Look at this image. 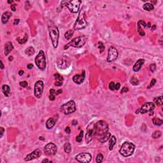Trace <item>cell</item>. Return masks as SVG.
Masks as SVG:
<instances>
[{
  "instance_id": "6da1fadb",
  "label": "cell",
  "mask_w": 163,
  "mask_h": 163,
  "mask_svg": "<svg viewBox=\"0 0 163 163\" xmlns=\"http://www.w3.org/2000/svg\"><path fill=\"white\" fill-rule=\"evenodd\" d=\"M48 29L50 39L52 41V45L54 46V48H56L58 46L59 38V31L58 29V26L52 20H48Z\"/></svg>"
},
{
  "instance_id": "7a4b0ae2",
  "label": "cell",
  "mask_w": 163,
  "mask_h": 163,
  "mask_svg": "<svg viewBox=\"0 0 163 163\" xmlns=\"http://www.w3.org/2000/svg\"><path fill=\"white\" fill-rule=\"evenodd\" d=\"M87 25V21L86 20V14L84 8L80 10L79 14L78 15L75 23L73 26V29L75 30H80L86 28Z\"/></svg>"
},
{
  "instance_id": "3957f363",
  "label": "cell",
  "mask_w": 163,
  "mask_h": 163,
  "mask_svg": "<svg viewBox=\"0 0 163 163\" xmlns=\"http://www.w3.org/2000/svg\"><path fill=\"white\" fill-rule=\"evenodd\" d=\"M87 40V38L86 36H84V35L77 37V38L73 39L68 43L66 44V45L64 46V48L65 50H66V49H68V48L70 47H73L75 48L82 47H83L86 44Z\"/></svg>"
},
{
  "instance_id": "277c9868",
  "label": "cell",
  "mask_w": 163,
  "mask_h": 163,
  "mask_svg": "<svg viewBox=\"0 0 163 163\" xmlns=\"http://www.w3.org/2000/svg\"><path fill=\"white\" fill-rule=\"evenodd\" d=\"M134 150H135V145L133 143L129 141H125L122 145L119 152L120 154L124 157H129L133 155Z\"/></svg>"
},
{
  "instance_id": "5b68a950",
  "label": "cell",
  "mask_w": 163,
  "mask_h": 163,
  "mask_svg": "<svg viewBox=\"0 0 163 163\" xmlns=\"http://www.w3.org/2000/svg\"><path fill=\"white\" fill-rule=\"evenodd\" d=\"M81 3L82 1L80 0L63 1L61 2V5L66 6L72 13H77L79 11Z\"/></svg>"
},
{
  "instance_id": "8992f818",
  "label": "cell",
  "mask_w": 163,
  "mask_h": 163,
  "mask_svg": "<svg viewBox=\"0 0 163 163\" xmlns=\"http://www.w3.org/2000/svg\"><path fill=\"white\" fill-rule=\"evenodd\" d=\"M95 136H100L103 134L108 131V124L104 120H100L94 124Z\"/></svg>"
},
{
  "instance_id": "52a82bcc",
  "label": "cell",
  "mask_w": 163,
  "mask_h": 163,
  "mask_svg": "<svg viewBox=\"0 0 163 163\" xmlns=\"http://www.w3.org/2000/svg\"><path fill=\"white\" fill-rule=\"evenodd\" d=\"M35 63L36 66L38 67L40 70L43 71L46 68V58L45 53L43 50H40L38 55L36 56L35 58Z\"/></svg>"
},
{
  "instance_id": "ba28073f",
  "label": "cell",
  "mask_w": 163,
  "mask_h": 163,
  "mask_svg": "<svg viewBox=\"0 0 163 163\" xmlns=\"http://www.w3.org/2000/svg\"><path fill=\"white\" fill-rule=\"evenodd\" d=\"M61 110L64 114L69 115L76 111V104L73 100H71L68 103L64 104L61 106Z\"/></svg>"
},
{
  "instance_id": "9c48e42d",
  "label": "cell",
  "mask_w": 163,
  "mask_h": 163,
  "mask_svg": "<svg viewBox=\"0 0 163 163\" xmlns=\"http://www.w3.org/2000/svg\"><path fill=\"white\" fill-rule=\"evenodd\" d=\"M71 61L68 57L65 56H61L59 59H58L57 61V64H58V68L61 70H64L66 69L70 66Z\"/></svg>"
},
{
  "instance_id": "30bf717a",
  "label": "cell",
  "mask_w": 163,
  "mask_h": 163,
  "mask_svg": "<svg viewBox=\"0 0 163 163\" xmlns=\"http://www.w3.org/2000/svg\"><path fill=\"white\" fill-rule=\"evenodd\" d=\"M94 123H91L87 127V133L86 135V143H89L95 137V127Z\"/></svg>"
},
{
  "instance_id": "8fae6325",
  "label": "cell",
  "mask_w": 163,
  "mask_h": 163,
  "mask_svg": "<svg viewBox=\"0 0 163 163\" xmlns=\"http://www.w3.org/2000/svg\"><path fill=\"white\" fill-rule=\"evenodd\" d=\"M43 82L42 80H38L34 84V94L36 98H40L42 97L43 91Z\"/></svg>"
},
{
  "instance_id": "7c38bea8",
  "label": "cell",
  "mask_w": 163,
  "mask_h": 163,
  "mask_svg": "<svg viewBox=\"0 0 163 163\" xmlns=\"http://www.w3.org/2000/svg\"><path fill=\"white\" fill-rule=\"evenodd\" d=\"M57 150H58L57 146L53 143H48L44 147L45 153L47 155H49V156L55 155L56 152H57Z\"/></svg>"
},
{
  "instance_id": "4fadbf2b",
  "label": "cell",
  "mask_w": 163,
  "mask_h": 163,
  "mask_svg": "<svg viewBox=\"0 0 163 163\" xmlns=\"http://www.w3.org/2000/svg\"><path fill=\"white\" fill-rule=\"evenodd\" d=\"M76 160L82 163H88L91 161L92 155L87 152H83L78 154L75 157Z\"/></svg>"
},
{
  "instance_id": "5bb4252c",
  "label": "cell",
  "mask_w": 163,
  "mask_h": 163,
  "mask_svg": "<svg viewBox=\"0 0 163 163\" xmlns=\"http://www.w3.org/2000/svg\"><path fill=\"white\" fill-rule=\"evenodd\" d=\"M119 56V52L115 48L113 47H110L108 50V54L107 61L108 62H111L114 61H115L117 59Z\"/></svg>"
},
{
  "instance_id": "9a60e30c",
  "label": "cell",
  "mask_w": 163,
  "mask_h": 163,
  "mask_svg": "<svg viewBox=\"0 0 163 163\" xmlns=\"http://www.w3.org/2000/svg\"><path fill=\"white\" fill-rule=\"evenodd\" d=\"M154 108H155V105L152 102H148L144 104L141 106V108H139V111L141 113H146L149 111H153Z\"/></svg>"
},
{
  "instance_id": "2e32d148",
  "label": "cell",
  "mask_w": 163,
  "mask_h": 163,
  "mask_svg": "<svg viewBox=\"0 0 163 163\" xmlns=\"http://www.w3.org/2000/svg\"><path fill=\"white\" fill-rule=\"evenodd\" d=\"M42 155V152L40 149H36L32 153L28 154L24 160L26 161H31V160H33V159H37L38 157H40Z\"/></svg>"
},
{
  "instance_id": "e0dca14e",
  "label": "cell",
  "mask_w": 163,
  "mask_h": 163,
  "mask_svg": "<svg viewBox=\"0 0 163 163\" xmlns=\"http://www.w3.org/2000/svg\"><path fill=\"white\" fill-rule=\"evenodd\" d=\"M137 29H138V32L139 34V35L141 36H144L145 35V31H143V28H146L147 27V24L145 23V22L144 20H140L139 22H138L137 24Z\"/></svg>"
},
{
  "instance_id": "ac0fdd59",
  "label": "cell",
  "mask_w": 163,
  "mask_h": 163,
  "mask_svg": "<svg viewBox=\"0 0 163 163\" xmlns=\"http://www.w3.org/2000/svg\"><path fill=\"white\" fill-rule=\"evenodd\" d=\"M85 77H86V73H85V72L83 71L81 75H75L73 77V80L76 84H80L84 82Z\"/></svg>"
},
{
  "instance_id": "d6986e66",
  "label": "cell",
  "mask_w": 163,
  "mask_h": 163,
  "mask_svg": "<svg viewBox=\"0 0 163 163\" xmlns=\"http://www.w3.org/2000/svg\"><path fill=\"white\" fill-rule=\"evenodd\" d=\"M144 61H144V59H139V60H138L137 61H136V62L134 64V65L133 66V70L134 72H138V71L141 68V66H143V64H144Z\"/></svg>"
},
{
  "instance_id": "ffe728a7",
  "label": "cell",
  "mask_w": 163,
  "mask_h": 163,
  "mask_svg": "<svg viewBox=\"0 0 163 163\" xmlns=\"http://www.w3.org/2000/svg\"><path fill=\"white\" fill-rule=\"evenodd\" d=\"M14 49V46L11 42H8L5 45V56H8L9 53L12 52Z\"/></svg>"
},
{
  "instance_id": "44dd1931",
  "label": "cell",
  "mask_w": 163,
  "mask_h": 163,
  "mask_svg": "<svg viewBox=\"0 0 163 163\" xmlns=\"http://www.w3.org/2000/svg\"><path fill=\"white\" fill-rule=\"evenodd\" d=\"M54 78L56 79V82L54 83V85L56 86H61L63 83V78L61 75L56 73L54 75Z\"/></svg>"
},
{
  "instance_id": "7402d4cb",
  "label": "cell",
  "mask_w": 163,
  "mask_h": 163,
  "mask_svg": "<svg viewBox=\"0 0 163 163\" xmlns=\"http://www.w3.org/2000/svg\"><path fill=\"white\" fill-rule=\"evenodd\" d=\"M11 16H12V13H10V12H6L3 13L1 16V22L3 24H6L9 19L11 17Z\"/></svg>"
},
{
  "instance_id": "603a6c76",
  "label": "cell",
  "mask_w": 163,
  "mask_h": 163,
  "mask_svg": "<svg viewBox=\"0 0 163 163\" xmlns=\"http://www.w3.org/2000/svg\"><path fill=\"white\" fill-rule=\"evenodd\" d=\"M110 136H111V133L110 132L107 131L105 133L103 134L101 136H100V138H99V141L101 143H105L110 139Z\"/></svg>"
},
{
  "instance_id": "cb8c5ba5",
  "label": "cell",
  "mask_w": 163,
  "mask_h": 163,
  "mask_svg": "<svg viewBox=\"0 0 163 163\" xmlns=\"http://www.w3.org/2000/svg\"><path fill=\"white\" fill-rule=\"evenodd\" d=\"M55 124H56L55 120H54L52 118H49V119L47 120V122H46V127H47L48 129H52V127L54 126V125H55Z\"/></svg>"
},
{
  "instance_id": "d4e9b609",
  "label": "cell",
  "mask_w": 163,
  "mask_h": 163,
  "mask_svg": "<svg viewBox=\"0 0 163 163\" xmlns=\"http://www.w3.org/2000/svg\"><path fill=\"white\" fill-rule=\"evenodd\" d=\"M110 139L109 141V150H111L113 149L114 145H115L117 139H116V138L115 136H110Z\"/></svg>"
},
{
  "instance_id": "484cf974",
  "label": "cell",
  "mask_w": 163,
  "mask_h": 163,
  "mask_svg": "<svg viewBox=\"0 0 163 163\" xmlns=\"http://www.w3.org/2000/svg\"><path fill=\"white\" fill-rule=\"evenodd\" d=\"M2 89H3V92L4 93L5 96L6 97H8L10 96V88L9 87V86L8 85H3L2 87Z\"/></svg>"
},
{
  "instance_id": "4316f807",
  "label": "cell",
  "mask_w": 163,
  "mask_h": 163,
  "mask_svg": "<svg viewBox=\"0 0 163 163\" xmlns=\"http://www.w3.org/2000/svg\"><path fill=\"white\" fill-rule=\"evenodd\" d=\"M73 33L74 31L73 29L68 30V31H67L65 33V34H64V38H66V40H70L72 38V36H73Z\"/></svg>"
},
{
  "instance_id": "83f0119b",
  "label": "cell",
  "mask_w": 163,
  "mask_h": 163,
  "mask_svg": "<svg viewBox=\"0 0 163 163\" xmlns=\"http://www.w3.org/2000/svg\"><path fill=\"white\" fill-rule=\"evenodd\" d=\"M143 8L146 11H151V10H153L154 6L152 3H145L143 6Z\"/></svg>"
},
{
  "instance_id": "f1b7e54d",
  "label": "cell",
  "mask_w": 163,
  "mask_h": 163,
  "mask_svg": "<svg viewBox=\"0 0 163 163\" xmlns=\"http://www.w3.org/2000/svg\"><path fill=\"white\" fill-rule=\"evenodd\" d=\"M153 101L156 104V105L157 106H161L163 103V96H159V97H156L153 99Z\"/></svg>"
},
{
  "instance_id": "f546056e",
  "label": "cell",
  "mask_w": 163,
  "mask_h": 163,
  "mask_svg": "<svg viewBox=\"0 0 163 163\" xmlns=\"http://www.w3.org/2000/svg\"><path fill=\"white\" fill-rule=\"evenodd\" d=\"M25 53L27 54L28 56H31L34 54V49L33 47H29L27 48L25 50Z\"/></svg>"
},
{
  "instance_id": "4dcf8cb0",
  "label": "cell",
  "mask_w": 163,
  "mask_h": 163,
  "mask_svg": "<svg viewBox=\"0 0 163 163\" xmlns=\"http://www.w3.org/2000/svg\"><path fill=\"white\" fill-rule=\"evenodd\" d=\"M152 122L154 125H157V126H160L163 124V120L160 119L159 118L157 117H154L153 119H152Z\"/></svg>"
},
{
  "instance_id": "1f68e13d",
  "label": "cell",
  "mask_w": 163,
  "mask_h": 163,
  "mask_svg": "<svg viewBox=\"0 0 163 163\" xmlns=\"http://www.w3.org/2000/svg\"><path fill=\"white\" fill-rule=\"evenodd\" d=\"M64 152L67 153H70L72 151V146L70 143H66L64 145Z\"/></svg>"
},
{
  "instance_id": "d6a6232c",
  "label": "cell",
  "mask_w": 163,
  "mask_h": 163,
  "mask_svg": "<svg viewBox=\"0 0 163 163\" xmlns=\"http://www.w3.org/2000/svg\"><path fill=\"white\" fill-rule=\"evenodd\" d=\"M129 82H130L131 84V85H133V86H138V84H139V80H138L136 78L134 77H133L131 78H130V80H129Z\"/></svg>"
},
{
  "instance_id": "836d02e7",
  "label": "cell",
  "mask_w": 163,
  "mask_h": 163,
  "mask_svg": "<svg viewBox=\"0 0 163 163\" xmlns=\"http://www.w3.org/2000/svg\"><path fill=\"white\" fill-rule=\"evenodd\" d=\"M28 34H26V35L24 36V38H17V42H18L19 43L24 44V43H25L27 41H28Z\"/></svg>"
},
{
  "instance_id": "e575fe53",
  "label": "cell",
  "mask_w": 163,
  "mask_h": 163,
  "mask_svg": "<svg viewBox=\"0 0 163 163\" xmlns=\"http://www.w3.org/2000/svg\"><path fill=\"white\" fill-rule=\"evenodd\" d=\"M56 91L53 89L50 90V96H49V99L51 101H54L56 98Z\"/></svg>"
},
{
  "instance_id": "d590c367",
  "label": "cell",
  "mask_w": 163,
  "mask_h": 163,
  "mask_svg": "<svg viewBox=\"0 0 163 163\" xmlns=\"http://www.w3.org/2000/svg\"><path fill=\"white\" fill-rule=\"evenodd\" d=\"M162 135V133H161V131H159V130H157L155 131L153 134H152V138H158L161 137V136Z\"/></svg>"
},
{
  "instance_id": "8d00e7d4",
  "label": "cell",
  "mask_w": 163,
  "mask_h": 163,
  "mask_svg": "<svg viewBox=\"0 0 163 163\" xmlns=\"http://www.w3.org/2000/svg\"><path fill=\"white\" fill-rule=\"evenodd\" d=\"M103 160V155L101 153H99L96 156V161L97 163H101Z\"/></svg>"
},
{
  "instance_id": "74e56055",
  "label": "cell",
  "mask_w": 163,
  "mask_h": 163,
  "mask_svg": "<svg viewBox=\"0 0 163 163\" xmlns=\"http://www.w3.org/2000/svg\"><path fill=\"white\" fill-rule=\"evenodd\" d=\"M83 135H84V131H81L80 134L77 136L76 138V141L77 142H81L82 141V138H83Z\"/></svg>"
},
{
  "instance_id": "f35d334b",
  "label": "cell",
  "mask_w": 163,
  "mask_h": 163,
  "mask_svg": "<svg viewBox=\"0 0 163 163\" xmlns=\"http://www.w3.org/2000/svg\"><path fill=\"white\" fill-rule=\"evenodd\" d=\"M97 45H98L97 47H98L100 50V52L101 53V52H103L104 50H105V46H104L103 43H102L101 42H99L98 43H97Z\"/></svg>"
},
{
  "instance_id": "ab89813d",
  "label": "cell",
  "mask_w": 163,
  "mask_h": 163,
  "mask_svg": "<svg viewBox=\"0 0 163 163\" xmlns=\"http://www.w3.org/2000/svg\"><path fill=\"white\" fill-rule=\"evenodd\" d=\"M115 83L113 82H111L109 84V86H108V87H109V89L111 91H114L115 90Z\"/></svg>"
},
{
  "instance_id": "60d3db41",
  "label": "cell",
  "mask_w": 163,
  "mask_h": 163,
  "mask_svg": "<svg viewBox=\"0 0 163 163\" xmlns=\"http://www.w3.org/2000/svg\"><path fill=\"white\" fill-rule=\"evenodd\" d=\"M150 70L152 72H154L156 70V65L155 64H151L150 65Z\"/></svg>"
},
{
  "instance_id": "b9f144b4",
  "label": "cell",
  "mask_w": 163,
  "mask_h": 163,
  "mask_svg": "<svg viewBox=\"0 0 163 163\" xmlns=\"http://www.w3.org/2000/svg\"><path fill=\"white\" fill-rule=\"evenodd\" d=\"M155 82H156V80H155V78H153V79L151 80V82H150V84L149 86V87H147L148 89H150L152 87H153V86L155 85Z\"/></svg>"
},
{
  "instance_id": "7bdbcfd3",
  "label": "cell",
  "mask_w": 163,
  "mask_h": 163,
  "mask_svg": "<svg viewBox=\"0 0 163 163\" xmlns=\"http://www.w3.org/2000/svg\"><path fill=\"white\" fill-rule=\"evenodd\" d=\"M20 85L22 86V87L26 88V87H28V82H27L22 81V82H20Z\"/></svg>"
},
{
  "instance_id": "ee69618b",
  "label": "cell",
  "mask_w": 163,
  "mask_h": 163,
  "mask_svg": "<svg viewBox=\"0 0 163 163\" xmlns=\"http://www.w3.org/2000/svg\"><path fill=\"white\" fill-rule=\"evenodd\" d=\"M129 91V89L127 87H124L121 90V93H124V92H127Z\"/></svg>"
},
{
  "instance_id": "f6af8a7d",
  "label": "cell",
  "mask_w": 163,
  "mask_h": 163,
  "mask_svg": "<svg viewBox=\"0 0 163 163\" xmlns=\"http://www.w3.org/2000/svg\"><path fill=\"white\" fill-rule=\"evenodd\" d=\"M0 130H1V134H0V137L1 138H2V136H3V133H4V132H5V129H4V128L3 127H0Z\"/></svg>"
},
{
  "instance_id": "bcb514c9",
  "label": "cell",
  "mask_w": 163,
  "mask_h": 163,
  "mask_svg": "<svg viewBox=\"0 0 163 163\" xmlns=\"http://www.w3.org/2000/svg\"><path fill=\"white\" fill-rule=\"evenodd\" d=\"M120 87V83H117V84L115 85V90H119Z\"/></svg>"
},
{
  "instance_id": "7dc6e473",
  "label": "cell",
  "mask_w": 163,
  "mask_h": 163,
  "mask_svg": "<svg viewBox=\"0 0 163 163\" xmlns=\"http://www.w3.org/2000/svg\"><path fill=\"white\" fill-rule=\"evenodd\" d=\"M65 132H66V133L68 134H70V132H71V129H70V127H66V128L65 129Z\"/></svg>"
},
{
  "instance_id": "c3c4849f",
  "label": "cell",
  "mask_w": 163,
  "mask_h": 163,
  "mask_svg": "<svg viewBox=\"0 0 163 163\" xmlns=\"http://www.w3.org/2000/svg\"><path fill=\"white\" fill-rule=\"evenodd\" d=\"M11 10L12 11H15L16 10V5L15 4H12L11 5Z\"/></svg>"
},
{
  "instance_id": "681fc988",
  "label": "cell",
  "mask_w": 163,
  "mask_h": 163,
  "mask_svg": "<svg viewBox=\"0 0 163 163\" xmlns=\"http://www.w3.org/2000/svg\"><path fill=\"white\" fill-rule=\"evenodd\" d=\"M19 22H20V20H19V19H15V20H14V25H17V24L19 23Z\"/></svg>"
},
{
  "instance_id": "f907efd6",
  "label": "cell",
  "mask_w": 163,
  "mask_h": 163,
  "mask_svg": "<svg viewBox=\"0 0 163 163\" xmlns=\"http://www.w3.org/2000/svg\"><path fill=\"white\" fill-rule=\"evenodd\" d=\"M27 67H28V69H32L33 67V64H28Z\"/></svg>"
},
{
  "instance_id": "816d5d0a",
  "label": "cell",
  "mask_w": 163,
  "mask_h": 163,
  "mask_svg": "<svg viewBox=\"0 0 163 163\" xmlns=\"http://www.w3.org/2000/svg\"><path fill=\"white\" fill-rule=\"evenodd\" d=\"M42 163H52V161H49V160H48V159H44L43 161H42Z\"/></svg>"
},
{
  "instance_id": "f5cc1de1",
  "label": "cell",
  "mask_w": 163,
  "mask_h": 163,
  "mask_svg": "<svg viewBox=\"0 0 163 163\" xmlns=\"http://www.w3.org/2000/svg\"><path fill=\"white\" fill-rule=\"evenodd\" d=\"M24 71L23 70H20V71H19V75L20 76H22L23 74H24Z\"/></svg>"
},
{
  "instance_id": "db71d44e",
  "label": "cell",
  "mask_w": 163,
  "mask_h": 163,
  "mask_svg": "<svg viewBox=\"0 0 163 163\" xmlns=\"http://www.w3.org/2000/svg\"><path fill=\"white\" fill-rule=\"evenodd\" d=\"M62 90H61V89H59V90H58V91L56 92V95H57V94H59L62 93Z\"/></svg>"
},
{
  "instance_id": "11a10c76",
  "label": "cell",
  "mask_w": 163,
  "mask_h": 163,
  "mask_svg": "<svg viewBox=\"0 0 163 163\" xmlns=\"http://www.w3.org/2000/svg\"><path fill=\"white\" fill-rule=\"evenodd\" d=\"M72 124H73V125H77V120H73Z\"/></svg>"
},
{
  "instance_id": "9f6ffc18",
  "label": "cell",
  "mask_w": 163,
  "mask_h": 163,
  "mask_svg": "<svg viewBox=\"0 0 163 163\" xmlns=\"http://www.w3.org/2000/svg\"><path fill=\"white\" fill-rule=\"evenodd\" d=\"M0 63H1V69H3V68H4V65H3V62L1 61H0Z\"/></svg>"
},
{
  "instance_id": "6f0895ef",
  "label": "cell",
  "mask_w": 163,
  "mask_h": 163,
  "mask_svg": "<svg viewBox=\"0 0 163 163\" xmlns=\"http://www.w3.org/2000/svg\"><path fill=\"white\" fill-rule=\"evenodd\" d=\"M155 29H156V25H153V26H152V31H154Z\"/></svg>"
},
{
  "instance_id": "680465c9",
  "label": "cell",
  "mask_w": 163,
  "mask_h": 163,
  "mask_svg": "<svg viewBox=\"0 0 163 163\" xmlns=\"http://www.w3.org/2000/svg\"><path fill=\"white\" fill-rule=\"evenodd\" d=\"M13 59H14V58H13V56H10V57L8 58V60H9L10 61H13Z\"/></svg>"
},
{
  "instance_id": "91938a15",
  "label": "cell",
  "mask_w": 163,
  "mask_h": 163,
  "mask_svg": "<svg viewBox=\"0 0 163 163\" xmlns=\"http://www.w3.org/2000/svg\"><path fill=\"white\" fill-rule=\"evenodd\" d=\"M147 27H148V28H150V27H151V26H150V22L147 24Z\"/></svg>"
},
{
  "instance_id": "94428289",
  "label": "cell",
  "mask_w": 163,
  "mask_h": 163,
  "mask_svg": "<svg viewBox=\"0 0 163 163\" xmlns=\"http://www.w3.org/2000/svg\"><path fill=\"white\" fill-rule=\"evenodd\" d=\"M14 2L13 1H8V3H12Z\"/></svg>"
}]
</instances>
